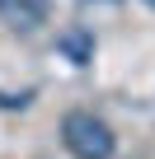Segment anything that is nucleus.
<instances>
[{"instance_id":"1","label":"nucleus","mask_w":155,"mask_h":159,"mask_svg":"<svg viewBox=\"0 0 155 159\" xmlns=\"http://www.w3.org/2000/svg\"><path fill=\"white\" fill-rule=\"evenodd\" d=\"M61 145H66L75 159H113L118 136H113V126H108L104 117L75 108V112L61 117Z\"/></svg>"},{"instance_id":"2","label":"nucleus","mask_w":155,"mask_h":159,"mask_svg":"<svg viewBox=\"0 0 155 159\" xmlns=\"http://www.w3.org/2000/svg\"><path fill=\"white\" fill-rule=\"evenodd\" d=\"M52 14V0H0V19L14 33H38Z\"/></svg>"},{"instance_id":"4","label":"nucleus","mask_w":155,"mask_h":159,"mask_svg":"<svg viewBox=\"0 0 155 159\" xmlns=\"http://www.w3.org/2000/svg\"><path fill=\"white\" fill-rule=\"evenodd\" d=\"M146 5H155V0H146Z\"/></svg>"},{"instance_id":"3","label":"nucleus","mask_w":155,"mask_h":159,"mask_svg":"<svg viewBox=\"0 0 155 159\" xmlns=\"http://www.w3.org/2000/svg\"><path fill=\"white\" fill-rule=\"evenodd\" d=\"M56 47H61V56H66L70 66H90V61H94V33H90V28H66V33L56 38Z\"/></svg>"}]
</instances>
